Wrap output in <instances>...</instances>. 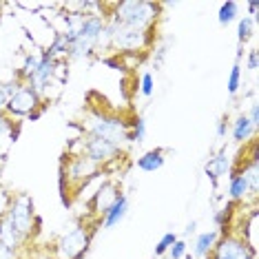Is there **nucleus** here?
Segmentation results:
<instances>
[{
    "mask_svg": "<svg viewBox=\"0 0 259 259\" xmlns=\"http://www.w3.org/2000/svg\"><path fill=\"white\" fill-rule=\"evenodd\" d=\"M111 9H113V14L107 20L146 31V29H153V25H155L160 5L146 3V0H124V3H113Z\"/></svg>",
    "mask_w": 259,
    "mask_h": 259,
    "instance_id": "nucleus-1",
    "label": "nucleus"
},
{
    "mask_svg": "<svg viewBox=\"0 0 259 259\" xmlns=\"http://www.w3.org/2000/svg\"><path fill=\"white\" fill-rule=\"evenodd\" d=\"M104 25H107L104 16L87 14L84 20H82V25H80V29H78V33H75L71 47H69V54L67 56L75 58V60L91 56L93 51L98 49V40H100V33H102Z\"/></svg>",
    "mask_w": 259,
    "mask_h": 259,
    "instance_id": "nucleus-2",
    "label": "nucleus"
},
{
    "mask_svg": "<svg viewBox=\"0 0 259 259\" xmlns=\"http://www.w3.org/2000/svg\"><path fill=\"white\" fill-rule=\"evenodd\" d=\"M89 135H96L100 140L122 146L124 142H131V131L122 117L107 115V113H93L89 120Z\"/></svg>",
    "mask_w": 259,
    "mask_h": 259,
    "instance_id": "nucleus-3",
    "label": "nucleus"
},
{
    "mask_svg": "<svg viewBox=\"0 0 259 259\" xmlns=\"http://www.w3.org/2000/svg\"><path fill=\"white\" fill-rule=\"evenodd\" d=\"M107 25L111 29V47H115L117 51H146L149 47L153 45V38H151V31L153 29H131V27H124V25H117L113 20H107Z\"/></svg>",
    "mask_w": 259,
    "mask_h": 259,
    "instance_id": "nucleus-4",
    "label": "nucleus"
},
{
    "mask_svg": "<svg viewBox=\"0 0 259 259\" xmlns=\"http://www.w3.org/2000/svg\"><path fill=\"white\" fill-rule=\"evenodd\" d=\"M7 220L11 222V226L18 231L22 237L29 239L33 233V228L40 226V220L36 217V210H33V199L20 193V195L14 197V202L9 204V208L5 210Z\"/></svg>",
    "mask_w": 259,
    "mask_h": 259,
    "instance_id": "nucleus-5",
    "label": "nucleus"
},
{
    "mask_svg": "<svg viewBox=\"0 0 259 259\" xmlns=\"http://www.w3.org/2000/svg\"><path fill=\"white\" fill-rule=\"evenodd\" d=\"M93 233L96 228L87 226V224H78L73 226L69 233H64L60 239H58V257L60 259H82L87 255L91 246V239H93Z\"/></svg>",
    "mask_w": 259,
    "mask_h": 259,
    "instance_id": "nucleus-6",
    "label": "nucleus"
},
{
    "mask_svg": "<svg viewBox=\"0 0 259 259\" xmlns=\"http://www.w3.org/2000/svg\"><path fill=\"white\" fill-rule=\"evenodd\" d=\"M67 164H60V170L64 173V180H67V186L69 184H75V188H80L82 186H87L89 182L98 175V170L100 166L98 164H93L89 157L84 155V153H67Z\"/></svg>",
    "mask_w": 259,
    "mask_h": 259,
    "instance_id": "nucleus-7",
    "label": "nucleus"
},
{
    "mask_svg": "<svg viewBox=\"0 0 259 259\" xmlns=\"http://www.w3.org/2000/svg\"><path fill=\"white\" fill-rule=\"evenodd\" d=\"M82 153H84L93 164H98V166L115 162L124 155L122 146H115V144L107 142V140H100L96 135H87V140H82Z\"/></svg>",
    "mask_w": 259,
    "mask_h": 259,
    "instance_id": "nucleus-8",
    "label": "nucleus"
},
{
    "mask_svg": "<svg viewBox=\"0 0 259 259\" xmlns=\"http://www.w3.org/2000/svg\"><path fill=\"white\" fill-rule=\"evenodd\" d=\"M210 259H255V248L239 235H224L215 244Z\"/></svg>",
    "mask_w": 259,
    "mask_h": 259,
    "instance_id": "nucleus-9",
    "label": "nucleus"
},
{
    "mask_svg": "<svg viewBox=\"0 0 259 259\" xmlns=\"http://www.w3.org/2000/svg\"><path fill=\"white\" fill-rule=\"evenodd\" d=\"M36 109H40V93H36L29 84H22L20 89L7 100L3 111L11 117H20V115L33 113Z\"/></svg>",
    "mask_w": 259,
    "mask_h": 259,
    "instance_id": "nucleus-10",
    "label": "nucleus"
},
{
    "mask_svg": "<svg viewBox=\"0 0 259 259\" xmlns=\"http://www.w3.org/2000/svg\"><path fill=\"white\" fill-rule=\"evenodd\" d=\"M120 195H122V188H120L117 182H113V180L102 182V186H100L98 191L93 193V197H91V202H89V210H91L93 215L102 217L111 208V206H113V202Z\"/></svg>",
    "mask_w": 259,
    "mask_h": 259,
    "instance_id": "nucleus-11",
    "label": "nucleus"
},
{
    "mask_svg": "<svg viewBox=\"0 0 259 259\" xmlns=\"http://www.w3.org/2000/svg\"><path fill=\"white\" fill-rule=\"evenodd\" d=\"M56 67H58V60L54 56H49V51H45L42 56H40V62H38V69H36V73L29 78L27 84L31 87L36 93H42L47 91V87H49V82L51 78L56 75Z\"/></svg>",
    "mask_w": 259,
    "mask_h": 259,
    "instance_id": "nucleus-12",
    "label": "nucleus"
},
{
    "mask_svg": "<svg viewBox=\"0 0 259 259\" xmlns=\"http://www.w3.org/2000/svg\"><path fill=\"white\" fill-rule=\"evenodd\" d=\"M0 241H3L7 248L14 250L16 255H18V252L27 246V239L22 237V235L16 231L14 226H11V222L7 220V215H5V213L0 215Z\"/></svg>",
    "mask_w": 259,
    "mask_h": 259,
    "instance_id": "nucleus-13",
    "label": "nucleus"
},
{
    "mask_svg": "<svg viewBox=\"0 0 259 259\" xmlns=\"http://www.w3.org/2000/svg\"><path fill=\"white\" fill-rule=\"evenodd\" d=\"M126 213H128V197L126 195H120L113 202V206H111L107 213L102 215L100 224H102V228H113V226H117V224L124 220Z\"/></svg>",
    "mask_w": 259,
    "mask_h": 259,
    "instance_id": "nucleus-14",
    "label": "nucleus"
},
{
    "mask_svg": "<svg viewBox=\"0 0 259 259\" xmlns=\"http://www.w3.org/2000/svg\"><path fill=\"white\" fill-rule=\"evenodd\" d=\"M228 170H231V160H228L226 149H222V151L213 157V160L206 164V175L213 180V186H217V180L224 178Z\"/></svg>",
    "mask_w": 259,
    "mask_h": 259,
    "instance_id": "nucleus-15",
    "label": "nucleus"
},
{
    "mask_svg": "<svg viewBox=\"0 0 259 259\" xmlns=\"http://www.w3.org/2000/svg\"><path fill=\"white\" fill-rule=\"evenodd\" d=\"M166 151L164 149H151L146 151L144 155L138 157V168L144 170V173H155V170H160L164 166V162H166Z\"/></svg>",
    "mask_w": 259,
    "mask_h": 259,
    "instance_id": "nucleus-16",
    "label": "nucleus"
},
{
    "mask_svg": "<svg viewBox=\"0 0 259 259\" xmlns=\"http://www.w3.org/2000/svg\"><path fill=\"white\" fill-rule=\"evenodd\" d=\"M217 237H220V233L217 231H206V233H199L195 244H193V255L199 257V259H206L213 255L215 250V244H217Z\"/></svg>",
    "mask_w": 259,
    "mask_h": 259,
    "instance_id": "nucleus-17",
    "label": "nucleus"
},
{
    "mask_svg": "<svg viewBox=\"0 0 259 259\" xmlns=\"http://www.w3.org/2000/svg\"><path fill=\"white\" fill-rule=\"evenodd\" d=\"M231 133H233V140L237 144H241V142H248V140L252 138V135L257 133V128L250 124V120L246 115H239L237 120L233 122V126H231Z\"/></svg>",
    "mask_w": 259,
    "mask_h": 259,
    "instance_id": "nucleus-18",
    "label": "nucleus"
},
{
    "mask_svg": "<svg viewBox=\"0 0 259 259\" xmlns=\"http://www.w3.org/2000/svg\"><path fill=\"white\" fill-rule=\"evenodd\" d=\"M250 193L248 188V182L241 173H233L231 175V184H228V195H231L233 202H241V199H246V195Z\"/></svg>",
    "mask_w": 259,
    "mask_h": 259,
    "instance_id": "nucleus-19",
    "label": "nucleus"
},
{
    "mask_svg": "<svg viewBox=\"0 0 259 259\" xmlns=\"http://www.w3.org/2000/svg\"><path fill=\"white\" fill-rule=\"evenodd\" d=\"M237 11H239V5L228 0V3H222L220 5V14H217V20H220L222 27L231 25L233 20H237Z\"/></svg>",
    "mask_w": 259,
    "mask_h": 259,
    "instance_id": "nucleus-20",
    "label": "nucleus"
},
{
    "mask_svg": "<svg viewBox=\"0 0 259 259\" xmlns=\"http://www.w3.org/2000/svg\"><path fill=\"white\" fill-rule=\"evenodd\" d=\"M252 29H255V20L250 16H244V18L237 20V42L244 45L252 38Z\"/></svg>",
    "mask_w": 259,
    "mask_h": 259,
    "instance_id": "nucleus-21",
    "label": "nucleus"
},
{
    "mask_svg": "<svg viewBox=\"0 0 259 259\" xmlns=\"http://www.w3.org/2000/svg\"><path fill=\"white\" fill-rule=\"evenodd\" d=\"M180 237H178V233H173V231H168V233H164L162 235V239L157 241V246H155V257H162V255H166L168 248L175 244Z\"/></svg>",
    "mask_w": 259,
    "mask_h": 259,
    "instance_id": "nucleus-22",
    "label": "nucleus"
},
{
    "mask_svg": "<svg viewBox=\"0 0 259 259\" xmlns=\"http://www.w3.org/2000/svg\"><path fill=\"white\" fill-rule=\"evenodd\" d=\"M239 87H241V64L235 62L233 69H231V75H228V93H231V96H237Z\"/></svg>",
    "mask_w": 259,
    "mask_h": 259,
    "instance_id": "nucleus-23",
    "label": "nucleus"
},
{
    "mask_svg": "<svg viewBox=\"0 0 259 259\" xmlns=\"http://www.w3.org/2000/svg\"><path fill=\"white\" fill-rule=\"evenodd\" d=\"M144 138H146V120L142 115H138L133 120V133H131V142H138V144H142L144 142Z\"/></svg>",
    "mask_w": 259,
    "mask_h": 259,
    "instance_id": "nucleus-24",
    "label": "nucleus"
},
{
    "mask_svg": "<svg viewBox=\"0 0 259 259\" xmlns=\"http://www.w3.org/2000/svg\"><path fill=\"white\" fill-rule=\"evenodd\" d=\"M7 135H14V117L7 115L5 111H0V140L7 138ZM16 140V135H14Z\"/></svg>",
    "mask_w": 259,
    "mask_h": 259,
    "instance_id": "nucleus-25",
    "label": "nucleus"
},
{
    "mask_svg": "<svg viewBox=\"0 0 259 259\" xmlns=\"http://www.w3.org/2000/svg\"><path fill=\"white\" fill-rule=\"evenodd\" d=\"M153 91H155V80H153V75L142 73V78H140V93H142L144 98H151Z\"/></svg>",
    "mask_w": 259,
    "mask_h": 259,
    "instance_id": "nucleus-26",
    "label": "nucleus"
},
{
    "mask_svg": "<svg viewBox=\"0 0 259 259\" xmlns=\"http://www.w3.org/2000/svg\"><path fill=\"white\" fill-rule=\"evenodd\" d=\"M186 250H188V244H186L184 239H178V241H175V244L168 248V259H184Z\"/></svg>",
    "mask_w": 259,
    "mask_h": 259,
    "instance_id": "nucleus-27",
    "label": "nucleus"
},
{
    "mask_svg": "<svg viewBox=\"0 0 259 259\" xmlns=\"http://www.w3.org/2000/svg\"><path fill=\"white\" fill-rule=\"evenodd\" d=\"M228 128H231V124H228V117H220V122H217V126H215V135H217L220 140L226 138Z\"/></svg>",
    "mask_w": 259,
    "mask_h": 259,
    "instance_id": "nucleus-28",
    "label": "nucleus"
},
{
    "mask_svg": "<svg viewBox=\"0 0 259 259\" xmlns=\"http://www.w3.org/2000/svg\"><path fill=\"white\" fill-rule=\"evenodd\" d=\"M246 117H248V120H250V124L255 126V128L259 126V107H257L255 102L250 104V111H248V115H246Z\"/></svg>",
    "mask_w": 259,
    "mask_h": 259,
    "instance_id": "nucleus-29",
    "label": "nucleus"
},
{
    "mask_svg": "<svg viewBox=\"0 0 259 259\" xmlns=\"http://www.w3.org/2000/svg\"><path fill=\"white\" fill-rule=\"evenodd\" d=\"M246 67H248V71H257V51H255V49L248 51V60H246Z\"/></svg>",
    "mask_w": 259,
    "mask_h": 259,
    "instance_id": "nucleus-30",
    "label": "nucleus"
},
{
    "mask_svg": "<svg viewBox=\"0 0 259 259\" xmlns=\"http://www.w3.org/2000/svg\"><path fill=\"white\" fill-rule=\"evenodd\" d=\"M0 259H16V252L11 248H7L3 241H0Z\"/></svg>",
    "mask_w": 259,
    "mask_h": 259,
    "instance_id": "nucleus-31",
    "label": "nucleus"
},
{
    "mask_svg": "<svg viewBox=\"0 0 259 259\" xmlns=\"http://www.w3.org/2000/svg\"><path fill=\"white\" fill-rule=\"evenodd\" d=\"M248 11H250V14H252V16H250V18H252V20H255V22H257V11H259V3H248Z\"/></svg>",
    "mask_w": 259,
    "mask_h": 259,
    "instance_id": "nucleus-32",
    "label": "nucleus"
},
{
    "mask_svg": "<svg viewBox=\"0 0 259 259\" xmlns=\"http://www.w3.org/2000/svg\"><path fill=\"white\" fill-rule=\"evenodd\" d=\"M33 259H56V257L51 255V252H45V250H40V252H36V255H33Z\"/></svg>",
    "mask_w": 259,
    "mask_h": 259,
    "instance_id": "nucleus-33",
    "label": "nucleus"
},
{
    "mask_svg": "<svg viewBox=\"0 0 259 259\" xmlns=\"http://www.w3.org/2000/svg\"><path fill=\"white\" fill-rule=\"evenodd\" d=\"M40 115H42V109H36V111H33V113H29L27 117H29V122H33V120H38Z\"/></svg>",
    "mask_w": 259,
    "mask_h": 259,
    "instance_id": "nucleus-34",
    "label": "nucleus"
},
{
    "mask_svg": "<svg viewBox=\"0 0 259 259\" xmlns=\"http://www.w3.org/2000/svg\"><path fill=\"white\" fill-rule=\"evenodd\" d=\"M195 226H197L195 222H191V224H188V226H186V235H191L193 231H195Z\"/></svg>",
    "mask_w": 259,
    "mask_h": 259,
    "instance_id": "nucleus-35",
    "label": "nucleus"
},
{
    "mask_svg": "<svg viewBox=\"0 0 259 259\" xmlns=\"http://www.w3.org/2000/svg\"><path fill=\"white\" fill-rule=\"evenodd\" d=\"M188 259H193V255H191V257H188ZM206 259H208V257H206Z\"/></svg>",
    "mask_w": 259,
    "mask_h": 259,
    "instance_id": "nucleus-36",
    "label": "nucleus"
}]
</instances>
